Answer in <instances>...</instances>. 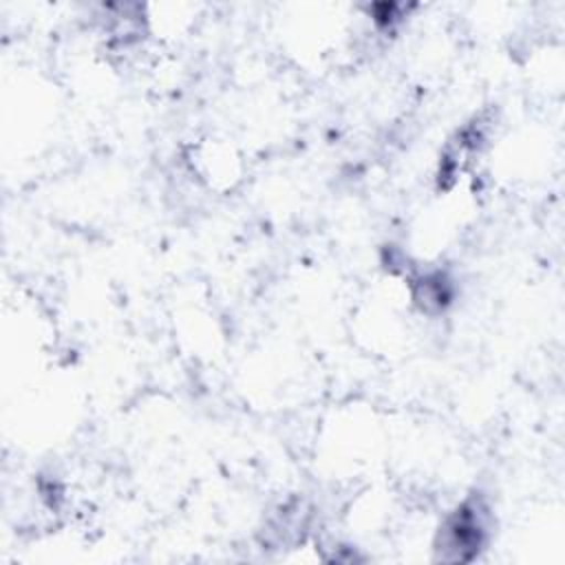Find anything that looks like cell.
Returning <instances> with one entry per match:
<instances>
[{
  "mask_svg": "<svg viewBox=\"0 0 565 565\" xmlns=\"http://www.w3.org/2000/svg\"><path fill=\"white\" fill-rule=\"evenodd\" d=\"M486 539V508L479 501H466L439 530L435 550L444 561H470Z\"/></svg>",
  "mask_w": 565,
  "mask_h": 565,
  "instance_id": "6da1fadb",
  "label": "cell"
}]
</instances>
